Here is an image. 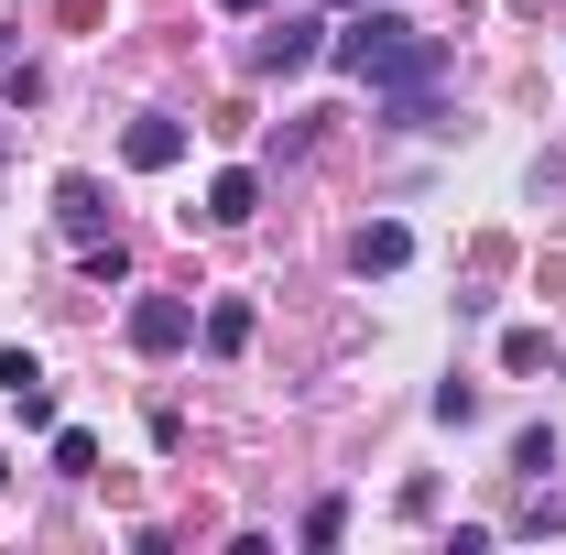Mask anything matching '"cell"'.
<instances>
[{
    "mask_svg": "<svg viewBox=\"0 0 566 555\" xmlns=\"http://www.w3.org/2000/svg\"><path fill=\"white\" fill-rule=\"evenodd\" d=\"M218 11H262V0H218Z\"/></svg>",
    "mask_w": 566,
    "mask_h": 555,
    "instance_id": "cell-10",
    "label": "cell"
},
{
    "mask_svg": "<svg viewBox=\"0 0 566 555\" xmlns=\"http://www.w3.org/2000/svg\"><path fill=\"white\" fill-rule=\"evenodd\" d=\"M349 262H359V273H403V262H415V229H403V218L359 229V240H349Z\"/></svg>",
    "mask_w": 566,
    "mask_h": 555,
    "instance_id": "cell-4",
    "label": "cell"
},
{
    "mask_svg": "<svg viewBox=\"0 0 566 555\" xmlns=\"http://www.w3.org/2000/svg\"><path fill=\"white\" fill-rule=\"evenodd\" d=\"M327 55H338L403 132H436V76H447V44H436V33H415V22L381 11V0H359V22L327 33Z\"/></svg>",
    "mask_w": 566,
    "mask_h": 555,
    "instance_id": "cell-1",
    "label": "cell"
},
{
    "mask_svg": "<svg viewBox=\"0 0 566 555\" xmlns=\"http://www.w3.org/2000/svg\"><path fill=\"white\" fill-rule=\"evenodd\" d=\"M120 153H132L142 175H164V164H186V121H132V142H120Z\"/></svg>",
    "mask_w": 566,
    "mask_h": 555,
    "instance_id": "cell-5",
    "label": "cell"
},
{
    "mask_svg": "<svg viewBox=\"0 0 566 555\" xmlns=\"http://www.w3.org/2000/svg\"><path fill=\"white\" fill-rule=\"evenodd\" d=\"M55 218H66L76 240H98V218H109L98 208V175H66V186H55Z\"/></svg>",
    "mask_w": 566,
    "mask_h": 555,
    "instance_id": "cell-7",
    "label": "cell"
},
{
    "mask_svg": "<svg viewBox=\"0 0 566 555\" xmlns=\"http://www.w3.org/2000/svg\"><path fill=\"white\" fill-rule=\"evenodd\" d=\"M251 208H262V175H240V164H229V175L208 186V218H218V229H240Z\"/></svg>",
    "mask_w": 566,
    "mask_h": 555,
    "instance_id": "cell-6",
    "label": "cell"
},
{
    "mask_svg": "<svg viewBox=\"0 0 566 555\" xmlns=\"http://www.w3.org/2000/svg\"><path fill=\"white\" fill-rule=\"evenodd\" d=\"M316 55H327V22H316V11H294V22H273V33L251 44V66H262V76H305Z\"/></svg>",
    "mask_w": 566,
    "mask_h": 555,
    "instance_id": "cell-3",
    "label": "cell"
},
{
    "mask_svg": "<svg viewBox=\"0 0 566 555\" xmlns=\"http://www.w3.org/2000/svg\"><path fill=\"white\" fill-rule=\"evenodd\" d=\"M55 469H66V480L98 469V436H87V425H55Z\"/></svg>",
    "mask_w": 566,
    "mask_h": 555,
    "instance_id": "cell-8",
    "label": "cell"
},
{
    "mask_svg": "<svg viewBox=\"0 0 566 555\" xmlns=\"http://www.w3.org/2000/svg\"><path fill=\"white\" fill-rule=\"evenodd\" d=\"M132 348H142V359L197 348V305H186V294H142V305H132Z\"/></svg>",
    "mask_w": 566,
    "mask_h": 555,
    "instance_id": "cell-2",
    "label": "cell"
},
{
    "mask_svg": "<svg viewBox=\"0 0 566 555\" xmlns=\"http://www.w3.org/2000/svg\"><path fill=\"white\" fill-rule=\"evenodd\" d=\"M208 348H218V359H229V348H251V305H218V316H208Z\"/></svg>",
    "mask_w": 566,
    "mask_h": 555,
    "instance_id": "cell-9",
    "label": "cell"
}]
</instances>
